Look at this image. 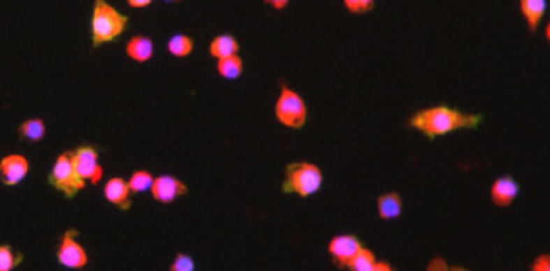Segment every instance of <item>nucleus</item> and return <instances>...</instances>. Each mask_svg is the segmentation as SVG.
Here are the masks:
<instances>
[{
    "instance_id": "obj_10",
    "label": "nucleus",
    "mask_w": 550,
    "mask_h": 271,
    "mask_svg": "<svg viewBox=\"0 0 550 271\" xmlns=\"http://www.w3.org/2000/svg\"><path fill=\"white\" fill-rule=\"evenodd\" d=\"M29 173V160L22 155H7L0 160V180L3 185L14 187Z\"/></svg>"
},
{
    "instance_id": "obj_22",
    "label": "nucleus",
    "mask_w": 550,
    "mask_h": 271,
    "mask_svg": "<svg viewBox=\"0 0 550 271\" xmlns=\"http://www.w3.org/2000/svg\"><path fill=\"white\" fill-rule=\"evenodd\" d=\"M19 263H21V254L15 258V253L9 245L0 246V270L9 271L15 268V265H19Z\"/></svg>"
},
{
    "instance_id": "obj_15",
    "label": "nucleus",
    "mask_w": 550,
    "mask_h": 271,
    "mask_svg": "<svg viewBox=\"0 0 550 271\" xmlns=\"http://www.w3.org/2000/svg\"><path fill=\"white\" fill-rule=\"evenodd\" d=\"M377 210L379 217L382 221H393V219L401 217L403 214V199L398 192H389V194H382L377 199Z\"/></svg>"
},
{
    "instance_id": "obj_29",
    "label": "nucleus",
    "mask_w": 550,
    "mask_h": 271,
    "mask_svg": "<svg viewBox=\"0 0 550 271\" xmlns=\"http://www.w3.org/2000/svg\"><path fill=\"white\" fill-rule=\"evenodd\" d=\"M268 6H272L274 9H284L289 6L287 0H268Z\"/></svg>"
},
{
    "instance_id": "obj_24",
    "label": "nucleus",
    "mask_w": 550,
    "mask_h": 271,
    "mask_svg": "<svg viewBox=\"0 0 550 271\" xmlns=\"http://www.w3.org/2000/svg\"><path fill=\"white\" fill-rule=\"evenodd\" d=\"M170 270L172 271H194L196 270V261H194V258L191 256V254L179 253L175 256V259H173Z\"/></svg>"
},
{
    "instance_id": "obj_4",
    "label": "nucleus",
    "mask_w": 550,
    "mask_h": 271,
    "mask_svg": "<svg viewBox=\"0 0 550 271\" xmlns=\"http://www.w3.org/2000/svg\"><path fill=\"white\" fill-rule=\"evenodd\" d=\"M48 182L55 190L61 192L66 199H73L78 192L84 190L87 182L80 178L75 168L73 151H65L58 156L50 171Z\"/></svg>"
},
{
    "instance_id": "obj_6",
    "label": "nucleus",
    "mask_w": 550,
    "mask_h": 271,
    "mask_svg": "<svg viewBox=\"0 0 550 271\" xmlns=\"http://www.w3.org/2000/svg\"><path fill=\"white\" fill-rule=\"evenodd\" d=\"M77 229L65 231V234L61 235L60 246H58L57 251V259L65 268L78 270L89 265V254H87L85 247L77 241Z\"/></svg>"
},
{
    "instance_id": "obj_28",
    "label": "nucleus",
    "mask_w": 550,
    "mask_h": 271,
    "mask_svg": "<svg viewBox=\"0 0 550 271\" xmlns=\"http://www.w3.org/2000/svg\"><path fill=\"white\" fill-rule=\"evenodd\" d=\"M128 3L133 9H143V7L152 6V0H129Z\"/></svg>"
},
{
    "instance_id": "obj_11",
    "label": "nucleus",
    "mask_w": 550,
    "mask_h": 271,
    "mask_svg": "<svg viewBox=\"0 0 550 271\" xmlns=\"http://www.w3.org/2000/svg\"><path fill=\"white\" fill-rule=\"evenodd\" d=\"M131 188L129 183L121 176H113L104 185V197L109 203L121 210L131 209Z\"/></svg>"
},
{
    "instance_id": "obj_25",
    "label": "nucleus",
    "mask_w": 550,
    "mask_h": 271,
    "mask_svg": "<svg viewBox=\"0 0 550 271\" xmlns=\"http://www.w3.org/2000/svg\"><path fill=\"white\" fill-rule=\"evenodd\" d=\"M532 270L535 271H549L550 270V256L549 254H540L535 259V263H532V266H530Z\"/></svg>"
},
{
    "instance_id": "obj_19",
    "label": "nucleus",
    "mask_w": 550,
    "mask_h": 271,
    "mask_svg": "<svg viewBox=\"0 0 550 271\" xmlns=\"http://www.w3.org/2000/svg\"><path fill=\"white\" fill-rule=\"evenodd\" d=\"M194 49V39L187 34H173L168 39V51L175 58H187Z\"/></svg>"
},
{
    "instance_id": "obj_5",
    "label": "nucleus",
    "mask_w": 550,
    "mask_h": 271,
    "mask_svg": "<svg viewBox=\"0 0 550 271\" xmlns=\"http://www.w3.org/2000/svg\"><path fill=\"white\" fill-rule=\"evenodd\" d=\"M275 117L291 129H303L307 123V105L296 90L280 85V95L275 102Z\"/></svg>"
},
{
    "instance_id": "obj_13",
    "label": "nucleus",
    "mask_w": 550,
    "mask_h": 271,
    "mask_svg": "<svg viewBox=\"0 0 550 271\" xmlns=\"http://www.w3.org/2000/svg\"><path fill=\"white\" fill-rule=\"evenodd\" d=\"M153 53H155V46H153V41L148 36L136 34L126 45V54L136 63L150 61L153 58Z\"/></svg>"
},
{
    "instance_id": "obj_9",
    "label": "nucleus",
    "mask_w": 550,
    "mask_h": 271,
    "mask_svg": "<svg viewBox=\"0 0 550 271\" xmlns=\"http://www.w3.org/2000/svg\"><path fill=\"white\" fill-rule=\"evenodd\" d=\"M152 195L157 202L160 203H172L173 200L189 194V187L179 178L172 175H160L153 180Z\"/></svg>"
},
{
    "instance_id": "obj_27",
    "label": "nucleus",
    "mask_w": 550,
    "mask_h": 271,
    "mask_svg": "<svg viewBox=\"0 0 550 271\" xmlns=\"http://www.w3.org/2000/svg\"><path fill=\"white\" fill-rule=\"evenodd\" d=\"M394 270V266L391 265L389 261H375V265H374V270L372 271H393Z\"/></svg>"
},
{
    "instance_id": "obj_18",
    "label": "nucleus",
    "mask_w": 550,
    "mask_h": 271,
    "mask_svg": "<svg viewBox=\"0 0 550 271\" xmlns=\"http://www.w3.org/2000/svg\"><path fill=\"white\" fill-rule=\"evenodd\" d=\"M217 73L223 78H226V80H236L243 73V60L238 54L219 60L217 61Z\"/></svg>"
},
{
    "instance_id": "obj_7",
    "label": "nucleus",
    "mask_w": 550,
    "mask_h": 271,
    "mask_svg": "<svg viewBox=\"0 0 550 271\" xmlns=\"http://www.w3.org/2000/svg\"><path fill=\"white\" fill-rule=\"evenodd\" d=\"M75 168L84 182L96 185L104 175V170L99 164V151L94 146H78L73 151Z\"/></svg>"
},
{
    "instance_id": "obj_3",
    "label": "nucleus",
    "mask_w": 550,
    "mask_h": 271,
    "mask_svg": "<svg viewBox=\"0 0 550 271\" xmlns=\"http://www.w3.org/2000/svg\"><path fill=\"white\" fill-rule=\"evenodd\" d=\"M323 185V171L310 161H296L286 167V176L282 182V192L289 195H299L307 199L318 194Z\"/></svg>"
},
{
    "instance_id": "obj_12",
    "label": "nucleus",
    "mask_w": 550,
    "mask_h": 271,
    "mask_svg": "<svg viewBox=\"0 0 550 271\" xmlns=\"http://www.w3.org/2000/svg\"><path fill=\"white\" fill-rule=\"evenodd\" d=\"M518 194H520V185L512 175L500 176L491 185V200L498 207H509L518 197Z\"/></svg>"
},
{
    "instance_id": "obj_14",
    "label": "nucleus",
    "mask_w": 550,
    "mask_h": 271,
    "mask_svg": "<svg viewBox=\"0 0 550 271\" xmlns=\"http://www.w3.org/2000/svg\"><path fill=\"white\" fill-rule=\"evenodd\" d=\"M547 7L549 3L545 2V0H521L520 10L521 14H523V17L526 19V24H528L530 33H537Z\"/></svg>"
},
{
    "instance_id": "obj_23",
    "label": "nucleus",
    "mask_w": 550,
    "mask_h": 271,
    "mask_svg": "<svg viewBox=\"0 0 550 271\" xmlns=\"http://www.w3.org/2000/svg\"><path fill=\"white\" fill-rule=\"evenodd\" d=\"M345 7L352 14H369L375 9L374 0H345Z\"/></svg>"
},
{
    "instance_id": "obj_26",
    "label": "nucleus",
    "mask_w": 550,
    "mask_h": 271,
    "mask_svg": "<svg viewBox=\"0 0 550 271\" xmlns=\"http://www.w3.org/2000/svg\"><path fill=\"white\" fill-rule=\"evenodd\" d=\"M426 270L428 271H447L449 270V265H447V261L443 258H433L430 261V265L426 266Z\"/></svg>"
},
{
    "instance_id": "obj_8",
    "label": "nucleus",
    "mask_w": 550,
    "mask_h": 271,
    "mask_svg": "<svg viewBox=\"0 0 550 271\" xmlns=\"http://www.w3.org/2000/svg\"><path fill=\"white\" fill-rule=\"evenodd\" d=\"M362 242L354 234H340L335 235L328 245V251L333 256V261L340 268H347L348 263L354 259L355 254L362 249Z\"/></svg>"
},
{
    "instance_id": "obj_16",
    "label": "nucleus",
    "mask_w": 550,
    "mask_h": 271,
    "mask_svg": "<svg viewBox=\"0 0 550 271\" xmlns=\"http://www.w3.org/2000/svg\"><path fill=\"white\" fill-rule=\"evenodd\" d=\"M240 51V42L238 39L231 34H219L211 41V46H209V53H211L212 58H216L217 61L224 60V58L235 56L238 54Z\"/></svg>"
},
{
    "instance_id": "obj_1",
    "label": "nucleus",
    "mask_w": 550,
    "mask_h": 271,
    "mask_svg": "<svg viewBox=\"0 0 550 271\" xmlns=\"http://www.w3.org/2000/svg\"><path fill=\"white\" fill-rule=\"evenodd\" d=\"M482 123H484L482 114H465L449 105H435L413 114L407 121V125L421 131L430 141H435L437 137L461 129H477Z\"/></svg>"
},
{
    "instance_id": "obj_21",
    "label": "nucleus",
    "mask_w": 550,
    "mask_h": 271,
    "mask_svg": "<svg viewBox=\"0 0 550 271\" xmlns=\"http://www.w3.org/2000/svg\"><path fill=\"white\" fill-rule=\"evenodd\" d=\"M375 261H377L375 254L372 253L370 249H366V247H362V249H360L359 253L355 254L354 259H352V261L348 263L347 268H350V270H354V271H372V270H374Z\"/></svg>"
},
{
    "instance_id": "obj_2",
    "label": "nucleus",
    "mask_w": 550,
    "mask_h": 271,
    "mask_svg": "<svg viewBox=\"0 0 550 271\" xmlns=\"http://www.w3.org/2000/svg\"><path fill=\"white\" fill-rule=\"evenodd\" d=\"M128 22V15L121 14L116 7L104 2V0H97L94 3L92 17H90V33H92L94 48L116 41L124 33Z\"/></svg>"
},
{
    "instance_id": "obj_20",
    "label": "nucleus",
    "mask_w": 550,
    "mask_h": 271,
    "mask_svg": "<svg viewBox=\"0 0 550 271\" xmlns=\"http://www.w3.org/2000/svg\"><path fill=\"white\" fill-rule=\"evenodd\" d=\"M153 175L150 171L146 170H136L131 173V176H129L128 183H129V188H131L133 194H143L146 190H152V185H153Z\"/></svg>"
},
{
    "instance_id": "obj_17",
    "label": "nucleus",
    "mask_w": 550,
    "mask_h": 271,
    "mask_svg": "<svg viewBox=\"0 0 550 271\" xmlns=\"http://www.w3.org/2000/svg\"><path fill=\"white\" fill-rule=\"evenodd\" d=\"M19 132H21L22 139L31 141V143H38V141H41L46 134V124L45 121L39 119V117L26 119L19 125Z\"/></svg>"
}]
</instances>
